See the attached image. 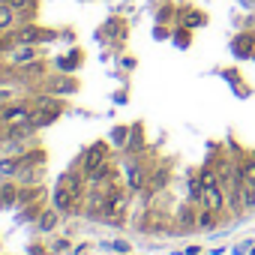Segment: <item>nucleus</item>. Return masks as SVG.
<instances>
[{"instance_id": "1", "label": "nucleus", "mask_w": 255, "mask_h": 255, "mask_svg": "<svg viewBox=\"0 0 255 255\" xmlns=\"http://www.w3.org/2000/svg\"><path fill=\"white\" fill-rule=\"evenodd\" d=\"M54 36H57L54 30H45V27H39V24H33V21L21 24V27L15 30V39H18V45H36V42H51Z\"/></svg>"}, {"instance_id": "2", "label": "nucleus", "mask_w": 255, "mask_h": 255, "mask_svg": "<svg viewBox=\"0 0 255 255\" xmlns=\"http://www.w3.org/2000/svg\"><path fill=\"white\" fill-rule=\"evenodd\" d=\"M33 117V105L30 102H9L0 108V123H27Z\"/></svg>"}, {"instance_id": "3", "label": "nucleus", "mask_w": 255, "mask_h": 255, "mask_svg": "<svg viewBox=\"0 0 255 255\" xmlns=\"http://www.w3.org/2000/svg\"><path fill=\"white\" fill-rule=\"evenodd\" d=\"M102 162H108V144H105V141H96V144L84 153V159H81V171L90 177Z\"/></svg>"}, {"instance_id": "4", "label": "nucleus", "mask_w": 255, "mask_h": 255, "mask_svg": "<svg viewBox=\"0 0 255 255\" xmlns=\"http://www.w3.org/2000/svg\"><path fill=\"white\" fill-rule=\"evenodd\" d=\"M60 183L75 195V201H81V198H84V186H87V174H84L81 168H75V171H66V174L60 177Z\"/></svg>"}, {"instance_id": "5", "label": "nucleus", "mask_w": 255, "mask_h": 255, "mask_svg": "<svg viewBox=\"0 0 255 255\" xmlns=\"http://www.w3.org/2000/svg\"><path fill=\"white\" fill-rule=\"evenodd\" d=\"M24 168H27V162H24V156H18V153H15V156H12V153H9V156H0V177H18Z\"/></svg>"}, {"instance_id": "6", "label": "nucleus", "mask_w": 255, "mask_h": 255, "mask_svg": "<svg viewBox=\"0 0 255 255\" xmlns=\"http://www.w3.org/2000/svg\"><path fill=\"white\" fill-rule=\"evenodd\" d=\"M9 60H12L15 66H27V63L39 60V48H36V45H15L12 54H9Z\"/></svg>"}, {"instance_id": "7", "label": "nucleus", "mask_w": 255, "mask_h": 255, "mask_svg": "<svg viewBox=\"0 0 255 255\" xmlns=\"http://www.w3.org/2000/svg\"><path fill=\"white\" fill-rule=\"evenodd\" d=\"M75 204H78V201H75V195H72L63 183H57V186H54V207H57L60 213H69Z\"/></svg>"}, {"instance_id": "8", "label": "nucleus", "mask_w": 255, "mask_h": 255, "mask_svg": "<svg viewBox=\"0 0 255 255\" xmlns=\"http://www.w3.org/2000/svg\"><path fill=\"white\" fill-rule=\"evenodd\" d=\"M15 24H18V12H15L9 3H3V0H0V33L15 30Z\"/></svg>"}, {"instance_id": "9", "label": "nucleus", "mask_w": 255, "mask_h": 255, "mask_svg": "<svg viewBox=\"0 0 255 255\" xmlns=\"http://www.w3.org/2000/svg\"><path fill=\"white\" fill-rule=\"evenodd\" d=\"M3 3H9L18 12V18H24V21H30L36 15V0H3Z\"/></svg>"}, {"instance_id": "10", "label": "nucleus", "mask_w": 255, "mask_h": 255, "mask_svg": "<svg viewBox=\"0 0 255 255\" xmlns=\"http://www.w3.org/2000/svg\"><path fill=\"white\" fill-rule=\"evenodd\" d=\"M57 222H60V210L57 207H45L39 213V231H54Z\"/></svg>"}, {"instance_id": "11", "label": "nucleus", "mask_w": 255, "mask_h": 255, "mask_svg": "<svg viewBox=\"0 0 255 255\" xmlns=\"http://www.w3.org/2000/svg\"><path fill=\"white\" fill-rule=\"evenodd\" d=\"M126 186H129L132 192L144 189V171L141 168H129V174H126Z\"/></svg>"}, {"instance_id": "12", "label": "nucleus", "mask_w": 255, "mask_h": 255, "mask_svg": "<svg viewBox=\"0 0 255 255\" xmlns=\"http://www.w3.org/2000/svg\"><path fill=\"white\" fill-rule=\"evenodd\" d=\"M213 222H216V210H207V207H204V210L198 213V222H195V225H198V228H213Z\"/></svg>"}, {"instance_id": "13", "label": "nucleus", "mask_w": 255, "mask_h": 255, "mask_svg": "<svg viewBox=\"0 0 255 255\" xmlns=\"http://www.w3.org/2000/svg\"><path fill=\"white\" fill-rule=\"evenodd\" d=\"M0 198H3L6 204H12V201L18 198V186H12V183H6L3 189H0Z\"/></svg>"}, {"instance_id": "14", "label": "nucleus", "mask_w": 255, "mask_h": 255, "mask_svg": "<svg viewBox=\"0 0 255 255\" xmlns=\"http://www.w3.org/2000/svg\"><path fill=\"white\" fill-rule=\"evenodd\" d=\"M111 141L114 144H126V141H129V129H126V126H117V129L111 132Z\"/></svg>"}, {"instance_id": "15", "label": "nucleus", "mask_w": 255, "mask_h": 255, "mask_svg": "<svg viewBox=\"0 0 255 255\" xmlns=\"http://www.w3.org/2000/svg\"><path fill=\"white\" fill-rule=\"evenodd\" d=\"M240 168H243V177H246L249 183H255V159H243Z\"/></svg>"}, {"instance_id": "16", "label": "nucleus", "mask_w": 255, "mask_h": 255, "mask_svg": "<svg viewBox=\"0 0 255 255\" xmlns=\"http://www.w3.org/2000/svg\"><path fill=\"white\" fill-rule=\"evenodd\" d=\"M165 180H168V171H156V174L150 177V189H162Z\"/></svg>"}, {"instance_id": "17", "label": "nucleus", "mask_w": 255, "mask_h": 255, "mask_svg": "<svg viewBox=\"0 0 255 255\" xmlns=\"http://www.w3.org/2000/svg\"><path fill=\"white\" fill-rule=\"evenodd\" d=\"M36 198H42V186H33V189L21 192V201H36Z\"/></svg>"}, {"instance_id": "18", "label": "nucleus", "mask_w": 255, "mask_h": 255, "mask_svg": "<svg viewBox=\"0 0 255 255\" xmlns=\"http://www.w3.org/2000/svg\"><path fill=\"white\" fill-rule=\"evenodd\" d=\"M180 222H183V225H192V222H198L195 210H192V207H183V213H180Z\"/></svg>"}, {"instance_id": "19", "label": "nucleus", "mask_w": 255, "mask_h": 255, "mask_svg": "<svg viewBox=\"0 0 255 255\" xmlns=\"http://www.w3.org/2000/svg\"><path fill=\"white\" fill-rule=\"evenodd\" d=\"M54 249H57V252H66V249H69V243H66V240H57V243H54Z\"/></svg>"}, {"instance_id": "20", "label": "nucleus", "mask_w": 255, "mask_h": 255, "mask_svg": "<svg viewBox=\"0 0 255 255\" xmlns=\"http://www.w3.org/2000/svg\"><path fill=\"white\" fill-rule=\"evenodd\" d=\"M30 255H48V252H45L42 246H30Z\"/></svg>"}, {"instance_id": "21", "label": "nucleus", "mask_w": 255, "mask_h": 255, "mask_svg": "<svg viewBox=\"0 0 255 255\" xmlns=\"http://www.w3.org/2000/svg\"><path fill=\"white\" fill-rule=\"evenodd\" d=\"M198 252H201V249H198V246H192V249H186L183 255H198Z\"/></svg>"}]
</instances>
